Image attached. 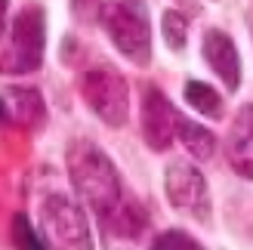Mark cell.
<instances>
[{"instance_id":"cell-1","label":"cell","mask_w":253,"mask_h":250,"mask_svg":"<svg viewBox=\"0 0 253 250\" xmlns=\"http://www.w3.org/2000/svg\"><path fill=\"white\" fill-rule=\"evenodd\" d=\"M68 176L86 207L105 222L124 201V185L111 158L90 139H78L68 145Z\"/></svg>"},{"instance_id":"cell-2","label":"cell","mask_w":253,"mask_h":250,"mask_svg":"<svg viewBox=\"0 0 253 250\" xmlns=\"http://www.w3.org/2000/svg\"><path fill=\"white\" fill-rule=\"evenodd\" d=\"M46 16L37 3L22 6L6 25H0V74H28L43 65Z\"/></svg>"},{"instance_id":"cell-3","label":"cell","mask_w":253,"mask_h":250,"mask_svg":"<svg viewBox=\"0 0 253 250\" xmlns=\"http://www.w3.org/2000/svg\"><path fill=\"white\" fill-rule=\"evenodd\" d=\"M99 22L115 49L130 59L133 65L145 68L151 62V25L145 19V9L133 0H105L99 9Z\"/></svg>"},{"instance_id":"cell-4","label":"cell","mask_w":253,"mask_h":250,"mask_svg":"<svg viewBox=\"0 0 253 250\" xmlns=\"http://www.w3.org/2000/svg\"><path fill=\"white\" fill-rule=\"evenodd\" d=\"M81 96L105 127H124L130 118V86L111 65H93L81 78Z\"/></svg>"},{"instance_id":"cell-5","label":"cell","mask_w":253,"mask_h":250,"mask_svg":"<svg viewBox=\"0 0 253 250\" xmlns=\"http://www.w3.org/2000/svg\"><path fill=\"white\" fill-rule=\"evenodd\" d=\"M41 226L46 244L56 247H90V226L84 210L68 195L53 192L41 201Z\"/></svg>"},{"instance_id":"cell-6","label":"cell","mask_w":253,"mask_h":250,"mask_svg":"<svg viewBox=\"0 0 253 250\" xmlns=\"http://www.w3.org/2000/svg\"><path fill=\"white\" fill-rule=\"evenodd\" d=\"M164 192L167 201L179 210L188 213L198 222H210V192H207V179L195 164L188 161H173L164 173Z\"/></svg>"},{"instance_id":"cell-7","label":"cell","mask_w":253,"mask_h":250,"mask_svg":"<svg viewBox=\"0 0 253 250\" xmlns=\"http://www.w3.org/2000/svg\"><path fill=\"white\" fill-rule=\"evenodd\" d=\"M139 115H142V139L151 152H167L173 145V136H176V108L167 96H164L155 83H148L142 90V108H139Z\"/></svg>"},{"instance_id":"cell-8","label":"cell","mask_w":253,"mask_h":250,"mask_svg":"<svg viewBox=\"0 0 253 250\" xmlns=\"http://www.w3.org/2000/svg\"><path fill=\"white\" fill-rule=\"evenodd\" d=\"M201 53H204L210 71L225 83V90H238V86H241V56H238V46L225 31L210 28L204 34Z\"/></svg>"},{"instance_id":"cell-9","label":"cell","mask_w":253,"mask_h":250,"mask_svg":"<svg viewBox=\"0 0 253 250\" xmlns=\"http://www.w3.org/2000/svg\"><path fill=\"white\" fill-rule=\"evenodd\" d=\"M225 155L238 176L253 179V105H244L235 115L225 136Z\"/></svg>"},{"instance_id":"cell-10","label":"cell","mask_w":253,"mask_h":250,"mask_svg":"<svg viewBox=\"0 0 253 250\" xmlns=\"http://www.w3.org/2000/svg\"><path fill=\"white\" fill-rule=\"evenodd\" d=\"M145 226H148L145 210L139 207L136 198H126V195H124V201L118 204L115 213L102 222L105 235H111V238H139L145 232Z\"/></svg>"},{"instance_id":"cell-11","label":"cell","mask_w":253,"mask_h":250,"mask_svg":"<svg viewBox=\"0 0 253 250\" xmlns=\"http://www.w3.org/2000/svg\"><path fill=\"white\" fill-rule=\"evenodd\" d=\"M3 105H6V118L25 124V127H41L46 118L43 99L37 96V90H6Z\"/></svg>"},{"instance_id":"cell-12","label":"cell","mask_w":253,"mask_h":250,"mask_svg":"<svg viewBox=\"0 0 253 250\" xmlns=\"http://www.w3.org/2000/svg\"><path fill=\"white\" fill-rule=\"evenodd\" d=\"M176 136H179V142L185 145V152L192 158H198V161H210L213 152H216V136H213L207 127H201L198 121L179 118L176 121Z\"/></svg>"},{"instance_id":"cell-13","label":"cell","mask_w":253,"mask_h":250,"mask_svg":"<svg viewBox=\"0 0 253 250\" xmlns=\"http://www.w3.org/2000/svg\"><path fill=\"white\" fill-rule=\"evenodd\" d=\"M185 102L204 118H219L222 115V96L204 81H188L185 83Z\"/></svg>"},{"instance_id":"cell-14","label":"cell","mask_w":253,"mask_h":250,"mask_svg":"<svg viewBox=\"0 0 253 250\" xmlns=\"http://www.w3.org/2000/svg\"><path fill=\"white\" fill-rule=\"evenodd\" d=\"M161 31H164V41H167V46L173 49V53L185 49L188 19L182 16V12H176V9H167V12H164V16H161Z\"/></svg>"},{"instance_id":"cell-15","label":"cell","mask_w":253,"mask_h":250,"mask_svg":"<svg viewBox=\"0 0 253 250\" xmlns=\"http://www.w3.org/2000/svg\"><path fill=\"white\" fill-rule=\"evenodd\" d=\"M12 244H16V247H43L46 241L37 238L34 229L28 226V216L19 213L16 219H12Z\"/></svg>"},{"instance_id":"cell-16","label":"cell","mask_w":253,"mask_h":250,"mask_svg":"<svg viewBox=\"0 0 253 250\" xmlns=\"http://www.w3.org/2000/svg\"><path fill=\"white\" fill-rule=\"evenodd\" d=\"M155 247L158 250H176V247H182V250H195L198 247V241L192 238V235H185V232H164L161 238H155Z\"/></svg>"},{"instance_id":"cell-17","label":"cell","mask_w":253,"mask_h":250,"mask_svg":"<svg viewBox=\"0 0 253 250\" xmlns=\"http://www.w3.org/2000/svg\"><path fill=\"white\" fill-rule=\"evenodd\" d=\"M102 3L105 0H71V12L78 22H93V19H99Z\"/></svg>"},{"instance_id":"cell-18","label":"cell","mask_w":253,"mask_h":250,"mask_svg":"<svg viewBox=\"0 0 253 250\" xmlns=\"http://www.w3.org/2000/svg\"><path fill=\"white\" fill-rule=\"evenodd\" d=\"M3 12H6V0H0V19H3Z\"/></svg>"},{"instance_id":"cell-19","label":"cell","mask_w":253,"mask_h":250,"mask_svg":"<svg viewBox=\"0 0 253 250\" xmlns=\"http://www.w3.org/2000/svg\"><path fill=\"white\" fill-rule=\"evenodd\" d=\"M250 34H253V9H250Z\"/></svg>"}]
</instances>
